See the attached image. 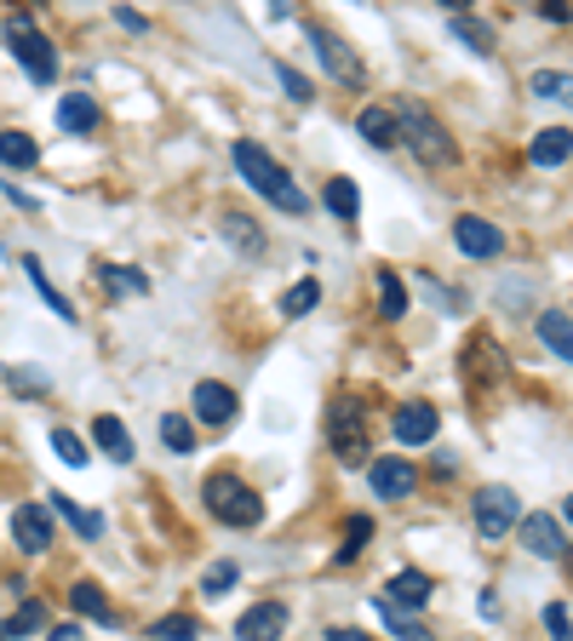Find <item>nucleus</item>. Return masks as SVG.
Instances as JSON below:
<instances>
[{"instance_id": "obj_1", "label": "nucleus", "mask_w": 573, "mask_h": 641, "mask_svg": "<svg viewBox=\"0 0 573 641\" xmlns=\"http://www.w3.org/2000/svg\"><path fill=\"white\" fill-rule=\"evenodd\" d=\"M230 161H236V172H241L247 184H253V190L270 201V207H276V213H293V218L305 213V190L293 184V178H287V167H282L276 156H270L264 144H253V138L230 144Z\"/></svg>"}, {"instance_id": "obj_2", "label": "nucleus", "mask_w": 573, "mask_h": 641, "mask_svg": "<svg viewBox=\"0 0 573 641\" xmlns=\"http://www.w3.org/2000/svg\"><path fill=\"white\" fill-rule=\"evenodd\" d=\"M396 126H402V144L425 167H454V138L442 133V121H431V110L419 104V98H402V104H396Z\"/></svg>"}, {"instance_id": "obj_3", "label": "nucleus", "mask_w": 573, "mask_h": 641, "mask_svg": "<svg viewBox=\"0 0 573 641\" xmlns=\"http://www.w3.org/2000/svg\"><path fill=\"white\" fill-rule=\"evenodd\" d=\"M202 499H207V510H213L224 527H259V522H264V499H259L241 476H230V470L207 476Z\"/></svg>"}, {"instance_id": "obj_4", "label": "nucleus", "mask_w": 573, "mask_h": 641, "mask_svg": "<svg viewBox=\"0 0 573 641\" xmlns=\"http://www.w3.org/2000/svg\"><path fill=\"white\" fill-rule=\"evenodd\" d=\"M7 35H12V53H18V64L30 69V81H58V53H53V41L46 35H35V18L30 12H18L12 23H7Z\"/></svg>"}, {"instance_id": "obj_5", "label": "nucleus", "mask_w": 573, "mask_h": 641, "mask_svg": "<svg viewBox=\"0 0 573 641\" xmlns=\"http://www.w3.org/2000/svg\"><path fill=\"white\" fill-rule=\"evenodd\" d=\"M328 442L339 453V465H373V447H367V419H362V401H333V419H328Z\"/></svg>"}, {"instance_id": "obj_6", "label": "nucleus", "mask_w": 573, "mask_h": 641, "mask_svg": "<svg viewBox=\"0 0 573 641\" xmlns=\"http://www.w3.org/2000/svg\"><path fill=\"white\" fill-rule=\"evenodd\" d=\"M470 516H477V533L493 545V538H505L511 527H522V499L511 493V487L493 481V487H482V493L470 499Z\"/></svg>"}, {"instance_id": "obj_7", "label": "nucleus", "mask_w": 573, "mask_h": 641, "mask_svg": "<svg viewBox=\"0 0 573 641\" xmlns=\"http://www.w3.org/2000/svg\"><path fill=\"white\" fill-rule=\"evenodd\" d=\"M305 41L316 46V58H321V69H328L333 75V81H351V87H362V58L351 53V46H344L333 30H328V23H305Z\"/></svg>"}, {"instance_id": "obj_8", "label": "nucleus", "mask_w": 573, "mask_h": 641, "mask_svg": "<svg viewBox=\"0 0 573 641\" xmlns=\"http://www.w3.org/2000/svg\"><path fill=\"white\" fill-rule=\"evenodd\" d=\"M190 407H195V419H202L207 430H230L236 419H241V401H236V390L230 384H218V378H202L190 390Z\"/></svg>"}, {"instance_id": "obj_9", "label": "nucleus", "mask_w": 573, "mask_h": 641, "mask_svg": "<svg viewBox=\"0 0 573 641\" xmlns=\"http://www.w3.org/2000/svg\"><path fill=\"white\" fill-rule=\"evenodd\" d=\"M431 596H436L431 573L408 568V573H396V579L379 590V607H385V613H425V607H431Z\"/></svg>"}, {"instance_id": "obj_10", "label": "nucleus", "mask_w": 573, "mask_h": 641, "mask_svg": "<svg viewBox=\"0 0 573 641\" xmlns=\"http://www.w3.org/2000/svg\"><path fill=\"white\" fill-rule=\"evenodd\" d=\"M454 247L465 252V259H500V252H505V236H500V224L465 213V218L454 224Z\"/></svg>"}, {"instance_id": "obj_11", "label": "nucleus", "mask_w": 573, "mask_h": 641, "mask_svg": "<svg viewBox=\"0 0 573 641\" xmlns=\"http://www.w3.org/2000/svg\"><path fill=\"white\" fill-rule=\"evenodd\" d=\"M367 487H373V499H413L419 470L408 465V458H373V465H367Z\"/></svg>"}, {"instance_id": "obj_12", "label": "nucleus", "mask_w": 573, "mask_h": 641, "mask_svg": "<svg viewBox=\"0 0 573 641\" xmlns=\"http://www.w3.org/2000/svg\"><path fill=\"white\" fill-rule=\"evenodd\" d=\"M390 430H396V442H402V447H425V442H436L442 419H436L431 401H408V407H396Z\"/></svg>"}, {"instance_id": "obj_13", "label": "nucleus", "mask_w": 573, "mask_h": 641, "mask_svg": "<svg viewBox=\"0 0 573 641\" xmlns=\"http://www.w3.org/2000/svg\"><path fill=\"white\" fill-rule=\"evenodd\" d=\"M236 636L241 641H282L287 636V602H253L236 619Z\"/></svg>"}, {"instance_id": "obj_14", "label": "nucleus", "mask_w": 573, "mask_h": 641, "mask_svg": "<svg viewBox=\"0 0 573 641\" xmlns=\"http://www.w3.org/2000/svg\"><path fill=\"white\" fill-rule=\"evenodd\" d=\"M522 545H528V556H539V561H562L568 556V538H562V527L551 522V516H534L522 522Z\"/></svg>"}, {"instance_id": "obj_15", "label": "nucleus", "mask_w": 573, "mask_h": 641, "mask_svg": "<svg viewBox=\"0 0 573 641\" xmlns=\"http://www.w3.org/2000/svg\"><path fill=\"white\" fill-rule=\"evenodd\" d=\"M12 538H18L23 556H46V550H53V522H46V510L23 504L18 516H12Z\"/></svg>"}, {"instance_id": "obj_16", "label": "nucleus", "mask_w": 573, "mask_h": 641, "mask_svg": "<svg viewBox=\"0 0 573 641\" xmlns=\"http://www.w3.org/2000/svg\"><path fill=\"white\" fill-rule=\"evenodd\" d=\"M356 133H362L373 149H390V144H402V126H396V110H385V104H367V110L356 115Z\"/></svg>"}, {"instance_id": "obj_17", "label": "nucleus", "mask_w": 573, "mask_h": 641, "mask_svg": "<svg viewBox=\"0 0 573 641\" xmlns=\"http://www.w3.org/2000/svg\"><path fill=\"white\" fill-rule=\"evenodd\" d=\"M98 121H104V110H98L87 92H69L64 104H58V126H64V133H75V138L98 133Z\"/></svg>"}, {"instance_id": "obj_18", "label": "nucleus", "mask_w": 573, "mask_h": 641, "mask_svg": "<svg viewBox=\"0 0 573 641\" xmlns=\"http://www.w3.org/2000/svg\"><path fill=\"white\" fill-rule=\"evenodd\" d=\"M528 161L534 167H562V161H573V133H568V126H545V133L528 144Z\"/></svg>"}, {"instance_id": "obj_19", "label": "nucleus", "mask_w": 573, "mask_h": 641, "mask_svg": "<svg viewBox=\"0 0 573 641\" xmlns=\"http://www.w3.org/2000/svg\"><path fill=\"white\" fill-rule=\"evenodd\" d=\"M69 607L81 613V619H92V625H104V630H115V607L104 602V590H98L92 579H81V584H69Z\"/></svg>"}, {"instance_id": "obj_20", "label": "nucleus", "mask_w": 573, "mask_h": 641, "mask_svg": "<svg viewBox=\"0 0 573 641\" xmlns=\"http://www.w3.org/2000/svg\"><path fill=\"white\" fill-rule=\"evenodd\" d=\"M534 332H539V344H545V350H551V355H557V362H568V367H573V321H568L562 310H545Z\"/></svg>"}, {"instance_id": "obj_21", "label": "nucleus", "mask_w": 573, "mask_h": 641, "mask_svg": "<svg viewBox=\"0 0 573 641\" xmlns=\"http://www.w3.org/2000/svg\"><path fill=\"white\" fill-rule=\"evenodd\" d=\"M92 442L104 447V458H115V465H133V435L121 419H92Z\"/></svg>"}, {"instance_id": "obj_22", "label": "nucleus", "mask_w": 573, "mask_h": 641, "mask_svg": "<svg viewBox=\"0 0 573 641\" xmlns=\"http://www.w3.org/2000/svg\"><path fill=\"white\" fill-rule=\"evenodd\" d=\"M321 201H328V213H333L339 224H356V213H362V190H356V178H328Z\"/></svg>"}, {"instance_id": "obj_23", "label": "nucleus", "mask_w": 573, "mask_h": 641, "mask_svg": "<svg viewBox=\"0 0 573 641\" xmlns=\"http://www.w3.org/2000/svg\"><path fill=\"white\" fill-rule=\"evenodd\" d=\"M465 367H470V378H505V355H500V344L493 339H470L465 344Z\"/></svg>"}, {"instance_id": "obj_24", "label": "nucleus", "mask_w": 573, "mask_h": 641, "mask_svg": "<svg viewBox=\"0 0 573 641\" xmlns=\"http://www.w3.org/2000/svg\"><path fill=\"white\" fill-rule=\"evenodd\" d=\"M447 30H454V41H465L477 58H488V53H493V30H488V23H477L470 12H447Z\"/></svg>"}, {"instance_id": "obj_25", "label": "nucleus", "mask_w": 573, "mask_h": 641, "mask_svg": "<svg viewBox=\"0 0 573 641\" xmlns=\"http://www.w3.org/2000/svg\"><path fill=\"white\" fill-rule=\"evenodd\" d=\"M41 161V144L30 133H0V167H35Z\"/></svg>"}, {"instance_id": "obj_26", "label": "nucleus", "mask_w": 573, "mask_h": 641, "mask_svg": "<svg viewBox=\"0 0 573 641\" xmlns=\"http://www.w3.org/2000/svg\"><path fill=\"white\" fill-rule=\"evenodd\" d=\"M379 316L385 321L408 316V287H402V275H396V270H379Z\"/></svg>"}, {"instance_id": "obj_27", "label": "nucleus", "mask_w": 573, "mask_h": 641, "mask_svg": "<svg viewBox=\"0 0 573 641\" xmlns=\"http://www.w3.org/2000/svg\"><path fill=\"white\" fill-rule=\"evenodd\" d=\"M53 510H58V516H64L75 533H81V538H98V533H104V516H92L87 504H75V499H64V493H53Z\"/></svg>"}, {"instance_id": "obj_28", "label": "nucleus", "mask_w": 573, "mask_h": 641, "mask_svg": "<svg viewBox=\"0 0 573 641\" xmlns=\"http://www.w3.org/2000/svg\"><path fill=\"white\" fill-rule=\"evenodd\" d=\"M224 236H230V247H236V252H253V259L264 252V229H259V224H247L241 213H224Z\"/></svg>"}, {"instance_id": "obj_29", "label": "nucleus", "mask_w": 573, "mask_h": 641, "mask_svg": "<svg viewBox=\"0 0 573 641\" xmlns=\"http://www.w3.org/2000/svg\"><path fill=\"white\" fill-rule=\"evenodd\" d=\"M23 275H30V281H35V293H41L46 304H53V310H58L64 321H75V304H69V298H64V293L53 287V281H46V270H41V259H23Z\"/></svg>"}, {"instance_id": "obj_30", "label": "nucleus", "mask_w": 573, "mask_h": 641, "mask_svg": "<svg viewBox=\"0 0 573 641\" xmlns=\"http://www.w3.org/2000/svg\"><path fill=\"white\" fill-rule=\"evenodd\" d=\"M161 442L172 453H195V424L184 413H161Z\"/></svg>"}, {"instance_id": "obj_31", "label": "nucleus", "mask_w": 573, "mask_h": 641, "mask_svg": "<svg viewBox=\"0 0 573 641\" xmlns=\"http://www.w3.org/2000/svg\"><path fill=\"white\" fill-rule=\"evenodd\" d=\"M568 81H573V75L534 69V75H528V92H534V98H551V104H568Z\"/></svg>"}, {"instance_id": "obj_32", "label": "nucleus", "mask_w": 573, "mask_h": 641, "mask_svg": "<svg viewBox=\"0 0 573 641\" xmlns=\"http://www.w3.org/2000/svg\"><path fill=\"white\" fill-rule=\"evenodd\" d=\"M316 304H321V287H316V281H298V287H287V293H282V316H293V321H298V316H310Z\"/></svg>"}, {"instance_id": "obj_33", "label": "nucleus", "mask_w": 573, "mask_h": 641, "mask_svg": "<svg viewBox=\"0 0 573 641\" xmlns=\"http://www.w3.org/2000/svg\"><path fill=\"white\" fill-rule=\"evenodd\" d=\"M41 625H46V607H41V602H23V607L12 613V619L0 625V641H12V636H30V630H41Z\"/></svg>"}, {"instance_id": "obj_34", "label": "nucleus", "mask_w": 573, "mask_h": 641, "mask_svg": "<svg viewBox=\"0 0 573 641\" xmlns=\"http://www.w3.org/2000/svg\"><path fill=\"white\" fill-rule=\"evenodd\" d=\"M149 636H156V641H202V625H195L190 613H172V619H161Z\"/></svg>"}, {"instance_id": "obj_35", "label": "nucleus", "mask_w": 573, "mask_h": 641, "mask_svg": "<svg viewBox=\"0 0 573 641\" xmlns=\"http://www.w3.org/2000/svg\"><path fill=\"white\" fill-rule=\"evenodd\" d=\"M367 538H373V522L367 516H351V538H344V545H339V568H351V561H362V545H367Z\"/></svg>"}, {"instance_id": "obj_36", "label": "nucleus", "mask_w": 573, "mask_h": 641, "mask_svg": "<svg viewBox=\"0 0 573 641\" xmlns=\"http://www.w3.org/2000/svg\"><path fill=\"white\" fill-rule=\"evenodd\" d=\"M104 287L110 293H149V281H144V270H133V264H104Z\"/></svg>"}, {"instance_id": "obj_37", "label": "nucleus", "mask_w": 573, "mask_h": 641, "mask_svg": "<svg viewBox=\"0 0 573 641\" xmlns=\"http://www.w3.org/2000/svg\"><path fill=\"white\" fill-rule=\"evenodd\" d=\"M53 447H58V458L69 470H87V442L75 430H53Z\"/></svg>"}, {"instance_id": "obj_38", "label": "nucleus", "mask_w": 573, "mask_h": 641, "mask_svg": "<svg viewBox=\"0 0 573 641\" xmlns=\"http://www.w3.org/2000/svg\"><path fill=\"white\" fill-rule=\"evenodd\" d=\"M379 613H385V607H379ZM385 625H390V636H396V641H436L425 625L413 619V613H385Z\"/></svg>"}, {"instance_id": "obj_39", "label": "nucleus", "mask_w": 573, "mask_h": 641, "mask_svg": "<svg viewBox=\"0 0 573 641\" xmlns=\"http://www.w3.org/2000/svg\"><path fill=\"white\" fill-rule=\"evenodd\" d=\"M224 590H236V561H218L202 573V596H224Z\"/></svg>"}, {"instance_id": "obj_40", "label": "nucleus", "mask_w": 573, "mask_h": 641, "mask_svg": "<svg viewBox=\"0 0 573 641\" xmlns=\"http://www.w3.org/2000/svg\"><path fill=\"white\" fill-rule=\"evenodd\" d=\"M276 75H282V87H287V98H293V104H310V81H305V75H298L293 64H276Z\"/></svg>"}, {"instance_id": "obj_41", "label": "nucleus", "mask_w": 573, "mask_h": 641, "mask_svg": "<svg viewBox=\"0 0 573 641\" xmlns=\"http://www.w3.org/2000/svg\"><path fill=\"white\" fill-rule=\"evenodd\" d=\"M545 630H551V641H573V625H568V607L562 602L545 607Z\"/></svg>"}, {"instance_id": "obj_42", "label": "nucleus", "mask_w": 573, "mask_h": 641, "mask_svg": "<svg viewBox=\"0 0 573 641\" xmlns=\"http://www.w3.org/2000/svg\"><path fill=\"white\" fill-rule=\"evenodd\" d=\"M328 641H373V636H367V630H344V625H339V630H328Z\"/></svg>"}, {"instance_id": "obj_43", "label": "nucleus", "mask_w": 573, "mask_h": 641, "mask_svg": "<svg viewBox=\"0 0 573 641\" xmlns=\"http://www.w3.org/2000/svg\"><path fill=\"white\" fill-rule=\"evenodd\" d=\"M46 641H81V625H58V630L46 636Z\"/></svg>"}, {"instance_id": "obj_44", "label": "nucleus", "mask_w": 573, "mask_h": 641, "mask_svg": "<svg viewBox=\"0 0 573 641\" xmlns=\"http://www.w3.org/2000/svg\"><path fill=\"white\" fill-rule=\"evenodd\" d=\"M562 522H568V527H573V493H568V499H562Z\"/></svg>"}]
</instances>
